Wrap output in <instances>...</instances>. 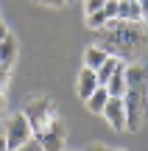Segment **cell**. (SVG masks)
I'll return each instance as SVG.
<instances>
[{
    "instance_id": "cell-1",
    "label": "cell",
    "mask_w": 148,
    "mask_h": 151,
    "mask_svg": "<svg viewBox=\"0 0 148 151\" xmlns=\"http://www.w3.org/2000/svg\"><path fill=\"white\" fill-rule=\"evenodd\" d=\"M109 56L115 59H126L129 65L137 62L140 56L148 50V31L140 22H123V20H112L101 28V45Z\"/></svg>"
},
{
    "instance_id": "cell-2",
    "label": "cell",
    "mask_w": 148,
    "mask_h": 151,
    "mask_svg": "<svg viewBox=\"0 0 148 151\" xmlns=\"http://www.w3.org/2000/svg\"><path fill=\"white\" fill-rule=\"evenodd\" d=\"M123 106H126V132H137L140 123H143L145 106H148V67H143L140 62L126 65Z\"/></svg>"
},
{
    "instance_id": "cell-3",
    "label": "cell",
    "mask_w": 148,
    "mask_h": 151,
    "mask_svg": "<svg viewBox=\"0 0 148 151\" xmlns=\"http://www.w3.org/2000/svg\"><path fill=\"white\" fill-rule=\"evenodd\" d=\"M25 118H28V123H31V129H34V134H39V132H45L50 123H53L56 118H59V112H56V104H53V98H45V95H36V98H31V101L25 104Z\"/></svg>"
},
{
    "instance_id": "cell-4",
    "label": "cell",
    "mask_w": 148,
    "mask_h": 151,
    "mask_svg": "<svg viewBox=\"0 0 148 151\" xmlns=\"http://www.w3.org/2000/svg\"><path fill=\"white\" fill-rule=\"evenodd\" d=\"M31 137H34V129H31V123H28L25 112L9 115V120H6V134H3V140H6V146H9V151H17L20 146H25Z\"/></svg>"
},
{
    "instance_id": "cell-5",
    "label": "cell",
    "mask_w": 148,
    "mask_h": 151,
    "mask_svg": "<svg viewBox=\"0 0 148 151\" xmlns=\"http://www.w3.org/2000/svg\"><path fill=\"white\" fill-rule=\"evenodd\" d=\"M34 137L42 143V148H45V151H64L67 129H64V123L56 118V120H53V123H50L45 132H39V134H34Z\"/></svg>"
},
{
    "instance_id": "cell-6",
    "label": "cell",
    "mask_w": 148,
    "mask_h": 151,
    "mask_svg": "<svg viewBox=\"0 0 148 151\" xmlns=\"http://www.w3.org/2000/svg\"><path fill=\"white\" fill-rule=\"evenodd\" d=\"M104 118L115 132H126V106H123V98H109L106 101Z\"/></svg>"
},
{
    "instance_id": "cell-7",
    "label": "cell",
    "mask_w": 148,
    "mask_h": 151,
    "mask_svg": "<svg viewBox=\"0 0 148 151\" xmlns=\"http://www.w3.org/2000/svg\"><path fill=\"white\" fill-rule=\"evenodd\" d=\"M17 50H20L17 37H14V34H9V37L0 42V67L11 70V67H14V62H17Z\"/></svg>"
},
{
    "instance_id": "cell-8",
    "label": "cell",
    "mask_w": 148,
    "mask_h": 151,
    "mask_svg": "<svg viewBox=\"0 0 148 151\" xmlns=\"http://www.w3.org/2000/svg\"><path fill=\"white\" fill-rule=\"evenodd\" d=\"M98 78H95V70H89V67H81V73H78V98H81V101H87L89 95H92L95 90H98Z\"/></svg>"
},
{
    "instance_id": "cell-9",
    "label": "cell",
    "mask_w": 148,
    "mask_h": 151,
    "mask_svg": "<svg viewBox=\"0 0 148 151\" xmlns=\"http://www.w3.org/2000/svg\"><path fill=\"white\" fill-rule=\"evenodd\" d=\"M106 92H109V98H123L126 95V65H123V62H120V67L112 73V78L106 81Z\"/></svg>"
},
{
    "instance_id": "cell-10",
    "label": "cell",
    "mask_w": 148,
    "mask_h": 151,
    "mask_svg": "<svg viewBox=\"0 0 148 151\" xmlns=\"http://www.w3.org/2000/svg\"><path fill=\"white\" fill-rule=\"evenodd\" d=\"M117 20H123V22H143V11H140L137 0H117Z\"/></svg>"
},
{
    "instance_id": "cell-11",
    "label": "cell",
    "mask_w": 148,
    "mask_h": 151,
    "mask_svg": "<svg viewBox=\"0 0 148 151\" xmlns=\"http://www.w3.org/2000/svg\"><path fill=\"white\" fill-rule=\"evenodd\" d=\"M106 59H109V53H106L104 48H98V45H89V48L84 50V67H89V70H98Z\"/></svg>"
},
{
    "instance_id": "cell-12",
    "label": "cell",
    "mask_w": 148,
    "mask_h": 151,
    "mask_svg": "<svg viewBox=\"0 0 148 151\" xmlns=\"http://www.w3.org/2000/svg\"><path fill=\"white\" fill-rule=\"evenodd\" d=\"M106 101H109V92H106V87H98V90L92 92V95L87 98V109L92 115H104V106H106Z\"/></svg>"
},
{
    "instance_id": "cell-13",
    "label": "cell",
    "mask_w": 148,
    "mask_h": 151,
    "mask_svg": "<svg viewBox=\"0 0 148 151\" xmlns=\"http://www.w3.org/2000/svg\"><path fill=\"white\" fill-rule=\"evenodd\" d=\"M117 67H120V62H117L115 56H109V59H106L104 65H101L98 70H95V78H98V84H101V87H106V81L112 78V73H115Z\"/></svg>"
},
{
    "instance_id": "cell-14",
    "label": "cell",
    "mask_w": 148,
    "mask_h": 151,
    "mask_svg": "<svg viewBox=\"0 0 148 151\" xmlns=\"http://www.w3.org/2000/svg\"><path fill=\"white\" fill-rule=\"evenodd\" d=\"M106 22H109V17L104 14V9H101L98 14H89V17H87V28H92V31H101Z\"/></svg>"
},
{
    "instance_id": "cell-15",
    "label": "cell",
    "mask_w": 148,
    "mask_h": 151,
    "mask_svg": "<svg viewBox=\"0 0 148 151\" xmlns=\"http://www.w3.org/2000/svg\"><path fill=\"white\" fill-rule=\"evenodd\" d=\"M104 3H106V0H84V14H98V11L101 9H104Z\"/></svg>"
},
{
    "instance_id": "cell-16",
    "label": "cell",
    "mask_w": 148,
    "mask_h": 151,
    "mask_svg": "<svg viewBox=\"0 0 148 151\" xmlns=\"http://www.w3.org/2000/svg\"><path fill=\"white\" fill-rule=\"evenodd\" d=\"M104 14L109 17V22L117 20V0H106V3H104Z\"/></svg>"
},
{
    "instance_id": "cell-17",
    "label": "cell",
    "mask_w": 148,
    "mask_h": 151,
    "mask_svg": "<svg viewBox=\"0 0 148 151\" xmlns=\"http://www.w3.org/2000/svg\"><path fill=\"white\" fill-rule=\"evenodd\" d=\"M17 151H45V148H42V143H39L36 137H31V140H28L25 146H20Z\"/></svg>"
},
{
    "instance_id": "cell-18",
    "label": "cell",
    "mask_w": 148,
    "mask_h": 151,
    "mask_svg": "<svg viewBox=\"0 0 148 151\" xmlns=\"http://www.w3.org/2000/svg\"><path fill=\"white\" fill-rule=\"evenodd\" d=\"M34 3H39V6H53V9H61V6H64L67 0H34Z\"/></svg>"
},
{
    "instance_id": "cell-19",
    "label": "cell",
    "mask_w": 148,
    "mask_h": 151,
    "mask_svg": "<svg viewBox=\"0 0 148 151\" xmlns=\"http://www.w3.org/2000/svg\"><path fill=\"white\" fill-rule=\"evenodd\" d=\"M84 151H112L109 146H104V143H92V146H87Z\"/></svg>"
},
{
    "instance_id": "cell-20",
    "label": "cell",
    "mask_w": 148,
    "mask_h": 151,
    "mask_svg": "<svg viewBox=\"0 0 148 151\" xmlns=\"http://www.w3.org/2000/svg\"><path fill=\"white\" fill-rule=\"evenodd\" d=\"M140 11H143V20H148V0H137Z\"/></svg>"
},
{
    "instance_id": "cell-21",
    "label": "cell",
    "mask_w": 148,
    "mask_h": 151,
    "mask_svg": "<svg viewBox=\"0 0 148 151\" xmlns=\"http://www.w3.org/2000/svg\"><path fill=\"white\" fill-rule=\"evenodd\" d=\"M9 34H11V31H9V28H6V22H3V20H0V42H3V39H6V37H9Z\"/></svg>"
},
{
    "instance_id": "cell-22",
    "label": "cell",
    "mask_w": 148,
    "mask_h": 151,
    "mask_svg": "<svg viewBox=\"0 0 148 151\" xmlns=\"http://www.w3.org/2000/svg\"><path fill=\"white\" fill-rule=\"evenodd\" d=\"M6 115V98H3V92H0V118Z\"/></svg>"
},
{
    "instance_id": "cell-23",
    "label": "cell",
    "mask_w": 148,
    "mask_h": 151,
    "mask_svg": "<svg viewBox=\"0 0 148 151\" xmlns=\"http://www.w3.org/2000/svg\"><path fill=\"white\" fill-rule=\"evenodd\" d=\"M0 151H9V146H6V140L0 137Z\"/></svg>"
},
{
    "instance_id": "cell-24",
    "label": "cell",
    "mask_w": 148,
    "mask_h": 151,
    "mask_svg": "<svg viewBox=\"0 0 148 151\" xmlns=\"http://www.w3.org/2000/svg\"><path fill=\"white\" fill-rule=\"evenodd\" d=\"M117 151H126V148H117Z\"/></svg>"
},
{
    "instance_id": "cell-25",
    "label": "cell",
    "mask_w": 148,
    "mask_h": 151,
    "mask_svg": "<svg viewBox=\"0 0 148 151\" xmlns=\"http://www.w3.org/2000/svg\"><path fill=\"white\" fill-rule=\"evenodd\" d=\"M67 3H70V0H67Z\"/></svg>"
}]
</instances>
